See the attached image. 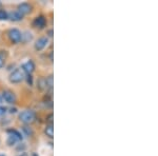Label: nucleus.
<instances>
[{
  "label": "nucleus",
  "mask_w": 158,
  "mask_h": 156,
  "mask_svg": "<svg viewBox=\"0 0 158 156\" xmlns=\"http://www.w3.org/2000/svg\"><path fill=\"white\" fill-rule=\"evenodd\" d=\"M19 120L25 124H30L36 120V113L32 110H25L19 114Z\"/></svg>",
  "instance_id": "f257e3e1"
},
{
  "label": "nucleus",
  "mask_w": 158,
  "mask_h": 156,
  "mask_svg": "<svg viewBox=\"0 0 158 156\" xmlns=\"http://www.w3.org/2000/svg\"><path fill=\"white\" fill-rule=\"evenodd\" d=\"M9 133V138H7V145H15L17 141H20L22 139V136L21 134L17 131V130H14V129H11L7 131Z\"/></svg>",
  "instance_id": "f03ea898"
},
{
  "label": "nucleus",
  "mask_w": 158,
  "mask_h": 156,
  "mask_svg": "<svg viewBox=\"0 0 158 156\" xmlns=\"http://www.w3.org/2000/svg\"><path fill=\"white\" fill-rule=\"evenodd\" d=\"M24 79V73L21 69H16L15 71H13L10 75V81L13 83H18L21 82Z\"/></svg>",
  "instance_id": "7ed1b4c3"
},
{
  "label": "nucleus",
  "mask_w": 158,
  "mask_h": 156,
  "mask_svg": "<svg viewBox=\"0 0 158 156\" xmlns=\"http://www.w3.org/2000/svg\"><path fill=\"white\" fill-rule=\"evenodd\" d=\"M7 35L13 43H19L22 39V34L18 29H11Z\"/></svg>",
  "instance_id": "20e7f679"
},
{
  "label": "nucleus",
  "mask_w": 158,
  "mask_h": 156,
  "mask_svg": "<svg viewBox=\"0 0 158 156\" xmlns=\"http://www.w3.org/2000/svg\"><path fill=\"white\" fill-rule=\"evenodd\" d=\"M2 98H3L7 103H15L17 100V97L15 95V93L11 90H6L2 92Z\"/></svg>",
  "instance_id": "39448f33"
},
{
  "label": "nucleus",
  "mask_w": 158,
  "mask_h": 156,
  "mask_svg": "<svg viewBox=\"0 0 158 156\" xmlns=\"http://www.w3.org/2000/svg\"><path fill=\"white\" fill-rule=\"evenodd\" d=\"M48 43H49V38H48L47 36L38 38V39L36 40V42H35V50L42 51L43 48L48 45Z\"/></svg>",
  "instance_id": "423d86ee"
},
{
  "label": "nucleus",
  "mask_w": 158,
  "mask_h": 156,
  "mask_svg": "<svg viewBox=\"0 0 158 156\" xmlns=\"http://www.w3.org/2000/svg\"><path fill=\"white\" fill-rule=\"evenodd\" d=\"M33 25L35 27H39V29H43V27L47 25V18L44 16H38L34 19L33 21Z\"/></svg>",
  "instance_id": "0eeeda50"
},
{
  "label": "nucleus",
  "mask_w": 158,
  "mask_h": 156,
  "mask_svg": "<svg viewBox=\"0 0 158 156\" xmlns=\"http://www.w3.org/2000/svg\"><path fill=\"white\" fill-rule=\"evenodd\" d=\"M32 10H33V6L31 3H27V2H23V3L19 4V6H18V11L21 13L23 16L25 14H29V13L32 12Z\"/></svg>",
  "instance_id": "6e6552de"
},
{
  "label": "nucleus",
  "mask_w": 158,
  "mask_h": 156,
  "mask_svg": "<svg viewBox=\"0 0 158 156\" xmlns=\"http://www.w3.org/2000/svg\"><path fill=\"white\" fill-rule=\"evenodd\" d=\"M7 18H10L12 21H20V20L23 19V15L17 10V11H12L7 13Z\"/></svg>",
  "instance_id": "1a4fd4ad"
},
{
  "label": "nucleus",
  "mask_w": 158,
  "mask_h": 156,
  "mask_svg": "<svg viewBox=\"0 0 158 156\" xmlns=\"http://www.w3.org/2000/svg\"><path fill=\"white\" fill-rule=\"evenodd\" d=\"M34 70H35V63H34V61H33V60L27 61V62L22 65V71L27 72L29 75H31V74L34 72Z\"/></svg>",
  "instance_id": "9d476101"
},
{
  "label": "nucleus",
  "mask_w": 158,
  "mask_h": 156,
  "mask_svg": "<svg viewBox=\"0 0 158 156\" xmlns=\"http://www.w3.org/2000/svg\"><path fill=\"white\" fill-rule=\"evenodd\" d=\"M44 133L49 138H53L54 136V128H53V124H47L44 129Z\"/></svg>",
  "instance_id": "9b49d317"
},
{
  "label": "nucleus",
  "mask_w": 158,
  "mask_h": 156,
  "mask_svg": "<svg viewBox=\"0 0 158 156\" xmlns=\"http://www.w3.org/2000/svg\"><path fill=\"white\" fill-rule=\"evenodd\" d=\"M6 59V54L4 53V51H0V69L4 65Z\"/></svg>",
  "instance_id": "f8f14e48"
},
{
  "label": "nucleus",
  "mask_w": 158,
  "mask_h": 156,
  "mask_svg": "<svg viewBox=\"0 0 158 156\" xmlns=\"http://www.w3.org/2000/svg\"><path fill=\"white\" fill-rule=\"evenodd\" d=\"M37 86L40 89V90H44V89H47V83H45V78H40L39 80H38Z\"/></svg>",
  "instance_id": "ddd939ff"
},
{
  "label": "nucleus",
  "mask_w": 158,
  "mask_h": 156,
  "mask_svg": "<svg viewBox=\"0 0 158 156\" xmlns=\"http://www.w3.org/2000/svg\"><path fill=\"white\" fill-rule=\"evenodd\" d=\"M45 83H47V89L49 88L50 90H52V88H53V75H50L49 77L45 78Z\"/></svg>",
  "instance_id": "4468645a"
},
{
  "label": "nucleus",
  "mask_w": 158,
  "mask_h": 156,
  "mask_svg": "<svg viewBox=\"0 0 158 156\" xmlns=\"http://www.w3.org/2000/svg\"><path fill=\"white\" fill-rule=\"evenodd\" d=\"M7 19V12L6 10L0 9V20H6Z\"/></svg>",
  "instance_id": "2eb2a0df"
},
{
  "label": "nucleus",
  "mask_w": 158,
  "mask_h": 156,
  "mask_svg": "<svg viewBox=\"0 0 158 156\" xmlns=\"http://www.w3.org/2000/svg\"><path fill=\"white\" fill-rule=\"evenodd\" d=\"M23 130H24L25 132H27V134L29 135V136H31V135L33 134V131H32V129H30V127L25 126V127H23Z\"/></svg>",
  "instance_id": "dca6fc26"
},
{
  "label": "nucleus",
  "mask_w": 158,
  "mask_h": 156,
  "mask_svg": "<svg viewBox=\"0 0 158 156\" xmlns=\"http://www.w3.org/2000/svg\"><path fill=\"white\" fill-rule=\"evenodd\" d=\"M47 122H48V124H53V114H50L49 116L47 117Z\"/></svg>",
  "instance_id": "f3484780"
},
{
  "label": "nucleus",
  "mask_w": 158,
  "mask_h": 156,
  "mask_svg": "<svg viewBox=\"0 0 158 156\" xmlns=\"http://www.w3.org/2000/svg\"><path fill=\"white\" fill-rule=\"evenodd\" d=\"M27 82L32 84V76H31V75L27 76Z\"/></svg>",
  "instance_id": "a211bd4d"
},
{
  "label": "nucleus",
  "mask_w": 158,
  "mask_h": 156,
  "mask_svg": "<svg viewBox=\"0 0 158 156\" xmlns=\"http://www.w3.org/2000/svg\"><path fill=\"white\" fill-rule=\"evenodd\" d=\"M18 156H29V155H27V153H21V154H19Z\"/></svg>",
  "instance_id": "6ab92c4d"
},
{
  "label": "nucleus",
  "mask_w": 158,
  "mask_h": 156,
  "mask_svg": "<svg viewBox=\"0 0 158 156\" xmlns=\"http://www.w3.org/2000/svg\"><path fill=\"white\" fill-rule=\"evenodd\" d=\"M31 156H39V155H38V154H37V153H33V154H32V155H31Z\"/></svg>",
  "instance_id": "aec40b11"
}]
</instances>
